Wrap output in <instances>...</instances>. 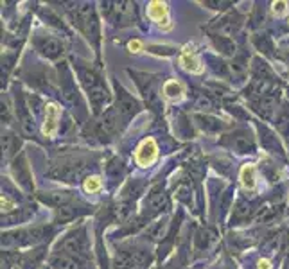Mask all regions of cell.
<instances>
[{
	"instance_id": "ac0fdd59",
	"label": "cell",
	"mask_w": 289,
	"mask_h": 269,
	"mask_svg": "<svg viewBox=\"0 0 289 269\" xmlns=\"http://www.w3.org/2000/svg\"><path fill=\"white\" fill-rule=\"evenodd\" d=\"M214 240H216V233L212 230H207V228H201V230L196 233V248L198 250H207L210 248Z\"/></svg>"
},
{
	"instance_id": "4316f807",
	"label": "cell",
	"mask_w": 289,
	"mask_h": 269,
	"mask_svg": "<svg viewBox=\"0 0 289 269\" xmlns=\"http://www.w3.org/2000/svg\"><path fill=\"white\" fill-rule=\"evenodd\" d=\"M140 190H142V183L130 181L124 187V190H122V199H124V201H131V199H135V197L139 196Z\"/></svg>"
},
{
	"instance_id": "ba28073f",
	"label": "cell",
	"mask_w": 289,
	"mask_h": 269,
	"mask_svg": "<svg viewBox=\"0 0 289 269\" xmlns=\"http://www.w3.org/2000/svg\"><path fill=\"white\" fill-rule=\"evenodd\" d=\"M133 74V72H131ZM133 77H137L135 81L137 85L140 87V90H142V95H144V99L147 101V104L153 106L154 110H158L160 108V102H158V97H156V93H154V76H149V74H133Z\"/></svg>"
},
{
	"instance_id": "4dcf8cb0",
	"label": "cell",
	"mask_w": 289,
	"mask_h": 269,
	"mask_svg": "<svg viewBox=\"0 0 289 269\" xmlns=\"http://www.w3.org/2000/svg\"><path fill=\"white\" fill-rule=\"evenodd\" d=\"M196 108H201V110H210V108H212V101H210V97L205 95V93H198V95H196Z\"/></svg>"
},
{
	"instance_id": "9a60e30c",
	"label": "cell",
	"mask_w": 289,
	"mask_h": 269,
	"mask_svg": "<svg viewBox=\"0 0 289 269\" xmlns=\"http://www.w3.org/2000/svg\"><path fill=\"white\" fill-rule=\"evenodd\" d=\"M154 158H156V145H154L153 140H145L144 144L140 145L139 153H137V160L142 165H149Z\"/></svg>"
},
{
	"instance_id": "cb8c5ba5",
	"label": "cell",
	"mask_w": 289,
	"mask_h": 269,
	"mask_svg": "<svg viewBox=\"0 0 289 269\" xmlns=\"http://www.w3.org/2000/svg\"><path fill=\"white\" fill-rule=\"evenodd\" d=\"M212 40H214V45L223 54H227V56H234L236 54V45H234V42L230 38H217V36H212Z\"/></svg>"
},
{
	"instance_id": "7402d4cb",
	"label": "cell",
	"mask_w": 289,
	"mask_h": 269,
	"mask_svg": "<svg viewBox=\"0 0 289 269\" xmlns=\"http://www.w3.org/2000/svg\"><path fill=\"white\" fill-rule=\"evenodd\" d=\"M251 214H253V208H251L250 203L246 201H239L234 207V219H237V221H244V219H248V217H251Z\"/></svg>"
},
{
	"instance_id": "5bb4252c",
	"label": "cell",
	"mask_w": 289,
	"mask_h": 269,
	"mask_svg": "<svg viewBox=\"0 0 289 269\" xmlns=\"http://www.w3.org/2000/svg\"><path fill=\"white\" fill-rule=\"evenodd\" d=\"M16 113H18L20 126H22V131H24V134H27V136H33V134H34V120H33V117L29 115L27 106L24 104V101H20V106L16 108Z\"/></svg>"
},
{
	"instance_id": "ab89813d",
	"label": "cell",
	"mask_w": 289,
	"mask_h": 269,
	"mask_svg": "<svg viewBox=\"0 0 289 269\" xmlns=\"http://www.w3.org/2000/svg\"><path fill=\"white\" fill-rule=\"evenodd\" d=\"M284 239H286V246H289V231H288V233H286Z\"/></svg>"
},
{
	"instance_id": "5b68a950",
	"label": "cell",
	"mask_w": 289,
	"mask_h": 269,
	"mask_svg": "<svg viewBox=\"0 0 289 269\" xmlns=\"http://www.w3.org/2000/svg\"><path fill=\"white\" fill-rule=\"evenodd\" d=\"M104 13L113 24L128 25L135 22V4L131 2H106Z\"/></svg>"
},
{
	"instance_id": "d6a6232c",
	"label": "cell",
	"mask_w": 289,
	"mask_h": 269,
	"mask_svg": "<svg viewBox=\"0 0 289 269\" xmlns=\"http://www.w3.org/2000/svg\"><path fill=\"white\" fill-rule=\"evenodd\" d=\"M108 173L111 174V176H117V174H122L124 173V167H122V164L119 162V160H111L110 165H108Z\"/></svg>"
},
{
	"instance_id": "603a6c76",
	"label": "cell",
	"mask_w": 289,
	"mask_h": 269,
	"mask_svg": "<svg viewBox=\"0 0 289 269\" xmlns=\"http://www.w3.org/2000/svg\"><path fill=\"white\" fill-rule=\"evenodd\" d=\"M58 110H56V106H47V122H45V133L47 134H52L58 128Z\"/></svg>"
},
{
	"instance_id": "7c38bea8",
	"label": "cell",
	"mask_w": 289,
	"mask_h": 269,
	"mask_svg": "<svg viewBox=\"0 0 289 269\" xmlns=\"http://www.w3.org/2000/svg\"><path fill=\"white\" fill-rule=\"evenodd\" d=\"M38 48L40 52L44 54V56H47V58L50 59H56L59 58L63 54V45L59 44L56 38H44L38 42Z\"/></svg>"
},
{
	"instance_id": "52a82bcc",
	"label": "cell",
	"mask_w": 289,
	"mask_h": 269,
	"mask_svg": "<svg viewBox=\"0 0 289 269\" xmlns=\"http://www.w3.org/2000/svg\"><path fill=\"white\" fill-rule=\"evenodd\" d=\"M242 24V18L237 13H230V15H225L223 18L216 20L208 29L212 31L214 36H219V38H230L239 31Z\"/></svg>"
},
{
	"instance_id": "2e32d148",
	"label": "cell",
	"mask_w": 289,
	"mask_h": 269,
	"mask_svg": "<svg viewBox=\"0 0 289 269\" xmlns=\"http://www.w3.org/2000/svg\"><path fill=\"white\" fill-rule=\"evenodd\" d=\"M81 212H85V210H79V208H76V205L68 203V205H65V207L56 208V221H58V223L72 221V219H76V217L79 216Z\"/></svg>"
},
{
	"instance_id": "1f68e13d",
	"label": "cell",
	"mask_w": 289,
	"mask_h": 269,
	"mask_svg": "<svg viewBox=\"0 0 289 269\" xmlns=\"http://www.w3.org/2000/svg\"><path fill=\"white\" fill-rule=\"evenodd\" d=\"M182 63L185 65L187 68H191L193 72H198L199 70V67H198V61L191 56V54H183V58H182Z\"/></svg>"
},
{
	"instance_id": "e0dca14e",
	"label": "cell",
	"mask_w": 289,
	"mask_h": 269,
	"mask_svg": "<svg viewBox=\"0 0 289 269\" xmlns=\"http://www.w3.org/2000/svg\"><path fill=\"white\" fill-rule=\"evenodd\" d=\"M133 212V203L131 201H121L117 203L115 207L111 208V216L115 221H126Z\"/></svg>"
},
{
	"instance_id": "836d02e7",
	"label": "cell",
	"mask_w": 289,
	"mask_h": 269,
	"mask_svg": "<svg viewBox=\"0 0 289 269\" xmlns=\"http://www.w3.org/2000/svg\"><path fill=\"white\" fill-rule=\"evenodd\" d=\"M273 217H275V208H270V207L262 208V210H259V214H257V219H259V221H270Z\"/></svg>"
},
{
	"instance_id": "d6986e66",
	"label": "cell",
	"mask_w": 289,
	"mask_h": 269,
	"mask_svg": "<svg viewBox=\"0 0 289 269\" xmlns=\"http://www.w3.org/2000/svg\"><path fill=\"white\" fill-rule=\"evenodd\" d=\"M18 138H16L13 133H4L2 134V149H4V154L5 156H11L13 153L18 151Z\"/></svg>"
},
{
	"instance_id": "8fae6325",
	"label": "cell",
	"mask_w": 289,
	"mask_h": 269,
	"mask_svg": "<svg viewBox=\"0 0 289 269\" xmlns=\"http://www.w3.org/2000/svg\"><path fill=\"white\" fill-rule=\"evenodd\" d=\"M167 205H169L167 196H165V192L162 190V187H154L149 192V196H147V201H145V207L149 208L151 212L165 210Z\"/></svg>"
},
{
	"instance_id": "f35d334b",
	"label": "cell",
	"mask_w": 289,
	"mask_h": 269,
	"mask_svg": "<svg viewBox=\"0 0 289 269\" xmlns=\"http://www.w3.org/2000/svg\"><path fill=\"white\" fill-rule=\"evenodd\" d=\"M139 47H140L139 42H131V44H130V48H131V50H133V48H139Z\"/></svg>"
},
{
	"instance_id": "484cf974",
	"label": "cell",
	"mask_w": 289,
	"mask_h": 269,
	"mask_svg": "<svg viewBox=\"0 0 289 269\" xmlns=\"http://www.w3.org/2000/svg\"><path fill=\"white\" fill-rule=\"evenodd\" d=\"M147 235L153 240H160L167 235V223H154L147 228Z\"/></svg>"
},
{
	"instance_id": "d4e9b609",
	"label": "cell",
	"mask_w": 289,
	"mask_h": 269,
	"mask_svg": "<svg viewBox=\"0 0 289 269\" xmlns=\"http://www.w3.org/2000/svg\"><path fill=\"white\" fill-rule=\"evenodd\" d=\"M196 120H198V124L201 126L203 130L207 131H219L223 128L221 120L217 119H212V117H203V115H198L196 117Z\"/></svg>"
},
{
	"instance_id": "7a4b0ae2",
	"label": "cell",
	"mask_w": 289,
	"mask_h": 269,
	"mask_svg": "<svg viewBox=\"0 0 289 269\" xmlns=\"http://www.w3.org/2000/svg\"><path fill=\"white\" fill-rule=\"evenodd\" d=\"M79 76H81L83 85H85L88 95H90L92 106L96 108V111H99L104 106V102H108V99H110V93H108L104 83L94 70H88V68H81Z\"/></svg>"
},
{
	"instance_id": "4fadbf2b",
	"label": "cell",
	"mask_w": 289,
	"mask_h": 269,
	"mask_svg": "<svg viewBox=\"0 0 289 269\" xmlns=\"http://www.w3.org/2000/svg\"><path fill=\"white\" fill-rule=\"evenodd\" d=\"M40 201L47 203V205H50V207H65V205H68V203L72 201V194L68 192H48V194H42L40 196Z\"/></svg>"
},
{
	"instance_id": "f546056e",
	"label": "cell",
	"mask_w": 289,
	"mask_h": 269,
	"mask_svg": "<svg viewBox=\"0 0 289 269\" xmlns=\"http://www.w3.org/2000/svg\"><path fill=\"white\" fill-rule=\"evenodd\" d=\"M164 91L169 97H178L180 93H182V88H180V85L176 81H169V83H165Z\"/></svg>"
},
{
	"instance_id": "60d3db41",
	"label": "cell",
	"mask_w": 289,
	"mask_h": 269,
	"mask_svg": "<svg viewBox=\"0 0 289 269\" xmlns=\"http://www.w3.org/2000/svg\"><path fill=\"white\" fill-rule=\"evenodd\" d=\"M165 269H176V268H165Z\"/></svg>"
},
{
	"instance_id": "44dd1931",
	"label": "cell",
	"mask_w": 289,
	"mask_h": 269,
	"mask_svg": "<svg viewBox=\"0 0 289 269\" xmlns=\"http://www.w3.org/2000/svg\"><path fill=\"white\" fill-rule=\"evenodd\" d=\"M253 74H255V77L259 81H271L273 79V72L270 70V67L266 63L260 61V59L253 61Z\"/></svg>"
},
{
	"instance_id": "30bf717a",
	"label": "cell",
	"mask_w": 289,
	"mask_h": 269,
	"mask_svg": "<svg viewBox=\"0 0 289 269\" xmlns=\"http://www.w3.org/2000/svg\"><path fill=\"white\" fill-rule=\"evenodd\" d=\"M13 174H15L16 181L22 185V188H25L27 192L33 190V179H31L29 167H27V162H25L24 156H20L15 164H13Z\"/></svg>"
},
{
	"instance_id": "83f0119b",
	"label": "cell",
	"mask_w": 289,
	"mask_h": 269,
	"mask_svg": "<svg viewBox=\"0 0 289 269\" xmlns=\"http://www.w3.org/2000/svg\"><path fill=\"white\" fill-rule=\"evenodd\" d=\"M241 179H242V185H244V187H248V188L255 187V179H253V167L246 165V167L241 171Z\"/></svg>"
},
{
	"instance_id": "8992f818",
	"label": "cell",
	"mask_w": 289,
	"mask_h": 269,
	"mask_svg": "<svg viewBox=\"0 0 289 269\" xmlns=\"http://www.w3.org/2000/svg\"><path fill=\"white\" fill-rule=\"evenodd\" d=\"M221 144L237 151V153H253L255 151V140L250 134V131L239 130L230 134H225L221 138Z\"/></svg>"
},
{
	"instance_id": "9c48e42d",
	"label": "cell",
	"mask_w": 289,
	"mask_h": 269,
	"mask_svg": "<svg viewBox=\"0 0 289 269\" xmlns=\"http://www.w3.org/2000/svg\"><path fill=\"white\" fill-rule=\"evenodd\" d=\"M117 99H119V108H117V110H119V113H121L124 119H130V117H133L137 111L140 110L139 102H137L124 88L119 87V85H117Z\"/></svg>"
},
{
	"instance_id": "e575fe53",
	"label": "cell",
	"mask_w": 289,
	"mask_h": 269,
	"mask_svg": "<svg viewBox=\"0 0 289 269\" xmlns=\"http://www.w3.org/2000/svg\"><path fill=\"white\" fill-rule=\"evenodd\" d=\"M85 188H87L88 192H96L101 188V179L99 178H88L87 183H85Z\"/></svg>"
},
{
	"instance_id": "d590c367",
	"label": "cell",
	"mask_w": 289,
	"mask_h": 269,
	"mask_svg": "<svg viewBox=\"0 0 289 269\" xmlns=\"http://www.w3.org/2000/svg\"><path fill=\"white\" fill-rule=\"evenodd\" d=\"M2 120H4L5 124H9V120H11V115H9V104L2 99Z\"/></svg>"
},
{
	"instance_id": "277c9868",
	"label": "cell",
	"mask_w": 289,
	"mask_h": 269,
	"mask_svg": "<svg viewBox=\"0 0 289 269\" xmlns=\"http://www.w3.org/2000/svg\"><path fill=\"white\" fill-rule=\"evenodd\" d=\"M58 248L63 251V255H68V257H74V259L85 257L88 251V240H87V233H85V228H77V230L70 231L59 242Z\"/></svg>"
},
{
	"instance_id": "ffe728a7",
	"label": "cell",
	"mask_w": 289,
	"mask_h": 269,
	"mask_svg": "<svg viewBox=\"0 0 289 269\" xmlns=\"http://www.w3.org/2000/svg\"><path fill=\"white\" fill-rule=\"evenodd\" d=\"M52 266L56 269H79L77 259L68 257V255H58L52 259Z\"/></svg>"
},
{
	"instance_id": "3957f363",
	"label": "cell",
	"mask_w": 289,
	"mask_h": 269,
	"mask_svg": "<svg viewBox=\"0 0 289 269\" xmlns=\"http://www.w3.org/2000/svg\"><path fill=\"white\" fill-rule=\"evenodd\" d=\"M72 20L74 24L79 27V31L87 34L88 40L97 42V38H99V22H97L96 11H94L92 5L83 4L79 7H76L72 11Z\"/></svg>"
},
{
	"instance_id": "74e56055",
	"label": "cell",
	"mask_w": 289,
	"mask_h": 269,
	"mask_svg": "<svg viewBox=\"0 0 289 269\" xmlns=\"http://www.w3.org/2000/svg\"><path fill=\"white\" fill-rule=\"evenodd\" d=\"M259 269H270V262H268V260H262L259 264Z\"/></svg>"
},
{
	"instance_id": "8d00e7d4",
	"label": "cell",
	"mask_w": 289,
	"mask_h": 269,
	"mask_svg": "<svg viewBox=\"0 0 289 269\" xmlns=\"http://www.w3.org/2000/svg\"><path fill=\"white\" fill-rule=\"evenodd\" d=\"M207 5H212V9H225L223 5H230V2H207Z\"/></svg>"
},
{
	"instance_id": "f1b7e54d",
	"label": "cell",
	"mask_w": 289,
	"mask_h": 269,
	"mask_svg": "<svg viewBox=\"0 0 289 269\" xmlns=\"http://www.w3.org/2000/svg\"><path fill=\"white\" fill-rule=\"evenodd\" d=\"M149 15L154 20H162V16H165V5L160 4V2H153L149 7Z\"/></svg>"
},
{
	"instance_id": "6da1fadb",
	"label": "cell",
	"mask_w": 289,
	"mask_h": 269,
	"mask_svg": "<svg viewBox=\"0 0 289 269\" xmlns=\"http://www.w3.org/2000/svg\"><path fill=\"white\" fill-rule=\"evenodd\" d=\"M52 235L50 226H34L29 230H18V231H7L2 235V248H13V246L22 244H36L42 240H48Z\"/></svg>"
}]
</instances>
